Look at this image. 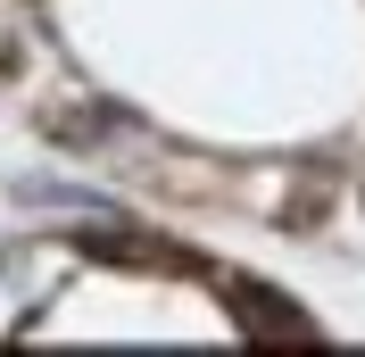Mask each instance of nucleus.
Returning <instances> with one entry per match:
<instances>
[{
    "mask_svg": "<svg viewBox=\"0 0 365 357\" xmlns=\"http://www.w3.org/2000/svg\"><path fill=\"white\" fill-rule=\"evenodd\" d=\"M225 299H232V324L250 341H282V349H307V341H324L316 333V316H299L291 299L274 283H257V274H225Z\"/></svg>",
    "mask_w": 365,
    "mask_h": 357,
    "instance_id": "f257e3e1",
    "label": "nucleus"
},
{
    "mask_svg": "<svg viewBox=\"0 0 365 357\" xmlns=\"http://www.w3.org/2000/svg\"><path fill=\"white\" fill-rule=\"evenodd\" d=\"M274 191L257 208H266L282 233H324V216L341 208V166H282V175H266Z\"/></svg>",
    "mask_w": 365,
    "mask_h": 357,
    "instance_id": "f03ea898",
    "label": "nucleus"
},
{
    "mask_svg": "<svg viewBox=\"0 0 365 357\" xmlns=\"http://www.w3.org/2000/svg\"><path fill=\"white\" fill-rule=\"evenodd\" d=\"M34 125H42V141H58V150H116V141H141V116H133V109H116V100L42 109Z\"/></svg>",
    "mask_w": 365,
    "mask_h": 357,
    "instance_id": "7ed1b4c3",
    "label": "nucleus"
},
{
    "mask_svg": "<svg viewBox=\"0 0 365 357\" xmlns=\"http://www.w3.org/2000/svg\"><path fill=\"white\" fill-rule=\"evenodd\" d=\"M75 249H83L91 266H133V274H166V266H200V258H191V249H158L150 241V233H108V224H83V233H75Z\"/></svg>",
    "mask_w": 365,
    "mask_h": 357,
    "instance_id": "20e7f679",
    "label": "nucleus"
},
{
    "mask_svg": "<svg viewBox=\"0 0 365 357\" xmlns=\"http://www.w3.org/2000/svg\"><path fill=\"white\" fill-rule=\"evenodd\" d=\"M357 200H365V191H357Z\"/></svg>",
    "mask_w": 365,
    "mask_h": 357,
    "instance_id": "39448f33",
    "label": "nucleus"
}]
</instances>
